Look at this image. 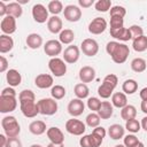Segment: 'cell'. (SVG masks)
Instances as JSON below:
<instances>
[{"instance_id":"obj_1","label":"cell","mask_w":147,"mask_h":147,"mask_svg":"<svg viewBox=\"0 0 147 147\" xmlns=\"http://www.w3.org/2000/svg\"><path fill=\"white\" fill-rule=\"evenodd\" d=\"M106 52L108 55H110L111 60L117 63L122 64L127 60V56L130 54V48L127 45L123 42H118L116 40L109 41L106 45Z\"/></svg>"},{"instance_id":"obj_2","label":"cell","mask_w":147,"mask_h":147,"mask_svg":"<svg viewBox=\"0 0 147 147\" xmlns=\"http://www.w3.org/2000/svg\"><path fill=\"white\" fill-rule=\"evenodd\" d=\"M1 126L3 129V133L8 138L18 137V134L21 133V126L15 116H11V115L5 116L1 119Z\"/></svg>"},{"instance_id":"obj_3","label":"cell","mask_w":147,"mask_h":147,"mask_svg":"<svg viewBox=\"0 0 147 147\" xmlns=\"http://www.w3.org/2000/svg\"><path fill=\"white\" fill-rule=\"evenodd\" d=\"M37 103H38L39 111H40L41 115L52 116V115H54V114L57 113L59 106H57V102L55 101V99H53V98H44V99H40L39 101H37Z\"/></svg>"},{"instance_id":"obj_4","label":"cell","mask_w":147,"mask_h":147,"mask_svg":"<svg viewBox=\"0 0 147 147\" xmlns=\"http://www.w3.org/2000/svg\"><path fill=\"white\" fill-rule=\"evenodd\" d=\"M65 130L72 136H83L86 131V124L82 121L72 117L65 122Z\"/></svg>"},{"instance_id":"obj_5","label":"cell","mask_w":147,"mask_h":147,"mask_svg":"<svg viewBox=\"0 0 147 147\" xmlns=\"http://www.w3.org/2000/svg\"><path fill=\"white\" fill-rule=\"evenodd\" d=\"M48 69L55 77H62L67 72V64L63 59L52 57L48 61Z\"/></svg>"},{"instance_id":"obj_6","label":"cell","mask_w":147,"mask_h":147,"mask_svg":"<svg viewBox=\"0 0 147 147\" xmlns=\"http://www.w3.org/2000/svg\"><path fill=\"white\" fill-rule=\"evenodd\" d=\"M80 51L83 52L84 55H86L88 57L95 56L99 52V44L93 38H86L80 44Z\"/></svg>"},{"instance_id":"obj_7","label":"cell","mask_w":147,"mask_h":147,"mask_svg":"<svg viewBox=\"0 0 147 147\" xmlns=\"http://www.w3.org/2000/svg\"><path fill=\"white\" fill-rule=\"evenodd\" d=\"M48 9L42 5V3H34L33 7H32V10H31V14H32V17L34 20V22L37 23H46L48 21Z\"/></svg>"},{"instance_id":"obj_8","label":"cell","mask_w":147,"mask_h":147,"mask_svg":"<svg viewBox=\"0 0 147 147\" xmlns=\"http://www.w3.org/2000/svg\"><path fill=\"white\" fill-rule=\"evenodd\" d=\"M62 51H63L62 44L55 39H51V40L46 41L44 45V52L46 53V55L51 56V59L57 57V55H60L62 53Z\"/></svg>"},{"instance_id":"obj_9","label":"cell","mask_w":147,"mask_h":147,"mask_svg":"<svg viewBox=\"0 0 147 147\" xmlns=\"http://www.w3.org/2000/svg\"><path fill=\"white\" fill-rule=\"evenodd\" d=\"M79 56H80V51L76 45H69L63 51V60L65 63L74 64L79 60Z\"/></svg>"},{"instance_id":"obj_10","label":"cell","mask_w":147,"mask_h":147,"mask_svg":"<svg viewBox=\"0 0 147 147\" xmlns=\"http://www.w3.org/2000/svg\"><path fill=\"white\" fill-rule=\"evenodd\" d=\"M20 108L22 114L28 117V118H33L36 117L38 114H40L39 111V107L38 103L36 101H25V102H21L20 103Z\"/></svg>"},{"instance_id":"obj_11","label":"cell","mask_w":147,"mask_h":147,"mask_svg":"<svg viewBox=\"0 0 147 147\" xmlns=\"http://www.w3.org/2000/svg\"><path fill=\"white\" fill-rule=\"evenodd\" d=\"M63 15L68 22L75 23L82 18V9L76 5H68L64 7Z\"/></svg>"},{"instance_id":"obj_12","label":"cell","mask_w":147,"mask_h":147,"mask_svg":"<svg viewBox=\"0 0 147 147\" xmlns=\"http://www.w3.org/2000/svg\"><path fill=\"white\" fill-rule=\"evenodd\" d=\"M17 107V100L16 96H5L0 95V113L2 114H9L14 111Z\"/></svg>"},{"instance_id":"obj_13","label":"cell","mask_w":147,"mask_h":147,"mask_svg":"<svg viewBox=\"0 0 147 147\" xmlns=\"http://www.w3.org/2000/svg\"><path fill=\"white\" fill-rule=\"evenodd\" d=\"M84 109H85V105H84V101L78 99V98H75V99H71L68 103V107H67V110L68 113L72 116V117H78L80 116L83 113H84Z\"/></svg>"},{"instance_id":"obj_14","label":"cell","mask_w":147,"mask_h":147,"mask_svg":"<svg viewBox=\"0 0 147 147\" xmlns=\"http://www.w3.org/2000/svg\"><path fill=\"white\" fill-rule=\"evenodd\" d=\"M107 29V21L103 17H95L88 24V32L92 34H101Z\"/></svg>"},{"instance_id":"obj_15","label":"cell","mask_w":147,"mask_h":147,"mask_svg":"<svg viewBox=\"0 0 147 147\" xmlns=\"http://www.w3.org/2000/svg\"><path fill=\"white\" fill-rule=\"evenodd\" d=\"M0 29L2 31L3 34H7V36H10L13 34L15 31H16V18L10 16V15H7L5 16L2 20H1V23H0Z\"/></svg>"},{"instance_id":"obj_16","label":"cell","mask_w":147,"mask_h":147,"mask_svg":"<svg viewBox=\"0 0 147 147\" xmlns=\"http://www.w3.org/2000/svg\"><path fill=\"white\" fill-rule=\"evenodd\" d=\"M46 134H47V138L49 139L51 142H53L55 145H63L64 134L61 131V129H59L57 126H52V127L47 129Z\"/></svg>"},{"instance_id":"obj_17","label":"cell","mask_w":147,"mask_h":147,"mask_svg":"<svg viewBox=\"0 0 147 147\" xmlns=\"http://www.w3.org/2000/svg\"><path fill=\"white\" fill-rule=\"evenodd\" d=\"M53 83H54L53 76H51L48 74H40L34 78V85L41 90L53 87Z\"/></svg>"},{"instance_id":"obj_18","label":"cell","mask_w":147,"mask_h":147,"mask_svg":"<svg viewBox=\"0 0 147 147\" xmlns=\"http://www.w3.org/2000/svg\"><path fill=\"white\" fill-rule=\"evenodd\" d=\"M91 134V139H92V145L93 147H100L106 134H107V131L103 126H96L93 129L92 133Z\"/></svg>"},{"instance_id":"obj_19","label":"cell","mask_w":147,"mask_h":147,"mask_svg":"<svg viewBox=\"0 0 147 147\" xmlns=\"http://www.w3.org/2000/svg\"><path fill=\"white\" fill-rule=\"evenodd\" d=\"M78 76H79V79L82 83H84V84L91 83L95 78V69L90 65H84L79 69Z\"/></svg>"},{"instance_id":"obj_20","label":"cell","mask_w":147,"mask_h":147,"mask_svg":"<svg viewBox=\"0 0 147 147\" xmlns=\"http://www.w3.org/2000/svg\"><path fill=\"white\" fill-rule=\"evenodd\" d=\"M62 26H63V23H62V20L59 16L52 15L47 21V29L51 33H54V34L59 33L60 34V32L63 30Z\"/></svg>"},{"instance_id":"obj_21","label":"cell","mask_w":147,"mask_h":147,"mask_svg":"<svg viewBox=\"0 0 147 147\" xmlns=\"http://www.w3.org/2000/svg\"><path fill=\"white\" fill-rule=\"evenodd\" d=\"M109 32L114 39H117L119 41H129L132 39L131 31L129 28H121V29H116V30H110Z\"/></svg>"},{"instance_id":"obj_22","label":"cell","mask_w":147,"mask_h":147,"mask_svg":"<svg viewBox=\"0 0 147 147\" xmlns=\"http://www.w3.org/2000/svg\"><path fill=\"white\" fill-rule=\"evenodd\" d=\"M25 42H26V46L31 49H38L40 46H42V37L39 34V33H36V32H32V33H29L26 39H25Z\"/></svg>"},{"instance_id":"obj_23","label":"cell","mask_w":147,"mask_h":147,"mask_svg":"<svg viewBox=\"0 0 147 147\" xmlns=\"http://www.w3.org/2000/svg\"><path fill=\"white\" fill-rule=\"evenodd\" d=\"M6 80H7V83H8L9 86L16 87V86H18L21 84L22 76H21V74H20L18 70H16V69H9L7 71V74H6Z\"/></svg>"},{"instance_id":"obj_24","label":"cell","mask_w":147,"mask_h":147,"mask_svg":"<svg viewBox=\"0 0 147 147\" xmlns=\"http://www.w3.org/2000/svg\"><path fill=\"white\" fill-rule=\"evenodd\" d=\"M101 119H109L114 113V106L109 101H102L99 110L96 111Z\"/></svg>"},{"instance_id":"obj_25","label":"cell","mask_w":147,"mask_h":147,"mask_svg":"<svg viewBox=\"0 0 147 147\" xmlns=\"http://www.w3.org/2000/svg\"><path fill=\"white\" fill-rule=\"evenodd\" d=\"M107 133H108V136H109L113 140H118V139L124 138L125 127H123L121 124H111V125L108 127Z\"/></svg>"},{"instance_id":"obj_26","label":"cell","mask_w":147,"mask_h":147,"mask_svg":"<svg viewBox=\"0 0 147 147\" xmlns=\"http://www.w3.org/2000/svg\"><path fill=\"white\" fill-rule=\"evenodd\" d=\"M29 131L34 134V136H41L42 133H45L47 131V127H46V123L44 121H32L30 124H29Z\"/></svg>"},{"instance_id":"obj_27","label":"cell","mask_w":147,"mask_h":147,"mask_svg":"<svg viewBox=\"0 0 147 147\" xmlns=\"http://www.w3.org/2000/svg\"><path fill=\"white\" fill-rule=\"evenodd\" d=\"M14 47V39L10 36L1 34L0 36V53L5 54L13 49Z\"/></svg>"},{"instance_id":"obj_28","label":"cell","mask_w":147,"mask_h":147,"mask_svg":"<svg viewBox=\"0 0 147 147\" xmlns=\"http://www.w3.org/2000/svg\"><path fill=\"white\" fill-rule=\"evenodd\" d=\"M111 105L116 108H124L127 103V98H126V94H124L123 92H116V93H113L111 95Z\"/></svg>"},{"instance_id":"obj_29","label":"cell","mask_w":147,"mask_h":147,"mask_svg":"<svg viewBox=\"0 0 147 147\" xmlns=\"http://www.w3.org/2000/svg\"><path fill=\"white\" fill-rule=\"evenodd\" d=\"M75 39V32L71 29H64L59 34V41L62 45H71Z\"/></svg>"},{"instance_id":"obj_30","label":"cell","mask_w":147,"mask_h":147,"mask_svg":"<svg viewBox=\"0 0 147 147\" xmlns=\"http://www.w3.org/2000/svg\"><path fill=\"white\" fill-rule=\"evenodd\" d=\"M74 93L76 95V98L83 100V99H86L88 98V94H90V88L86 84L84 83H78L75 85L74 87Z\"/></svg>"},{"instance_id":"obj_31","label":"cell","mask_w":147,"mask_h":147,"mask_svg":"<svg viewBox=\"0 0 147 147\" xmlns=\"http://www.w3.org/2000/svg\"><path fill=\"white\" fill-rule=\"evenodd\" d=\"M130 67H131L132 71H134L137 74H140V72H144L147 69V62L142 57H136L131 61Z\"/></svg>"},{"instance_id":"obj_32","label":"cell","mask_w":147,"mask_h":147,"mask_svg":"<svg viewBox=\"0 0 147 147\" xmlns=\"http://www.w3.org/2000/svg\"><path fill=\"white\" fill-rule=\"evenodd\" d=\"M136 116H137V108L133 105H126L124 108L121 109V117L125 122L136 118Z\"/></svg>"},{"instance_id":"obj_33","label":"cell","mask_w":147,"mask_h":147,"mask_svg":"<svg viewBox=\"0 0 147 147\" xmlns=\"http://www.w3.org/2000/svg\"><path fill=\"white\" fill-rule=\"evenodd\" d=\"M132 48L138 52V53H141V52H145L147 49V36H140L136 39L132 40Z\"/></svg>"},{"instance_id":"obj_34","label":"cell","mask_w":147,"mask_h":147,"mask_svg":"<svg viewBox=\"0 0 147 147\" xmlns=\"http://www.w3.org/2000/svg\"><path fill=\"white\" fill-rule=\"evenodd\" d=\"M22 14H23V9L18 2H9L7 5V15L18 18L22 16Z\"/></svg>"},{"instance_id":"obj_35","label":"cell","mask_w":147,"mask_h":147,"mask_svg":"<svg viewBox=\"0 0 147 147\" xmlns=\"http://www.w3.org/2000/svg\"><path fill=\"white\" fill-rule=\"evenodd\" d=\"M122 90L124 94H134L138 90V83L134 79H126L123 84H122Z\"/></svg>"},{"instance_id":"obj_36","label":"cell","mask_w":147,"mask_h":147,"mask_svg":"<svg viewBox=\"0 0 147 147\" xmlns=\"http://www.w3.org/2000/svg\"><path fill=\"white\" fill-rule=\"evenodd\" d=\"M47 9H48V11L52 15H55V16H57L60 13H62L64 10L62 2L59 1V0H52V1H49L48 5H47Z\"/></svg>"},{"instance_id":"obj_37","label":"cell","mask_w":147,"mask_h":147,"mask_svg":"<svg viewBox=\"0 0 147 147\" xmlns=\"http://www.w3.org/2000/svg\"><path fill=\"white\" fill-rule=\"evenodd\" d=\"M100 121H101V118H100V116L98 115V113H90L87 116H86V118H85V123H86V125L87 126H90V127H92V129H94V127H96V126H100Z\"/></svg>"},{"instance_id":"obj_38","label":"cell","mask_w":147,"mask_h":147,"mask_svg":"<svg viewBox=\"0 0 147 147\" xmlns=\"http://www.w3.org/2000/svg\"><path fill=\"white\" fill-rule=\"evenodd\" d=\"M67 94V91L64 88V86L62 85H54L52 88H51V95L53 99L55 100H61Z\"/></svg>"},{"instance_id":"obj_39","label":"cell","mask_w":147,"mask_h":147,"mask_svg":"<svg viewBox=\"0 0 147 147\" xmlns=\"http://www.w3.org/2000/svg\"><path fill=\"white\" fill-rule=\"evenodd\" d=\"M125 130H127L130 133H138L141 130V124L138 119L133 118V119H129L125 122Z\"/></svg>"},{"instance_id":"obj_40","label":"cell","mask_w":147,"mask_h":147,"mask_svg":"<svg viewBox=\"0 0 147 147\" xmlns=\"http://www.w3.org/2000/svg\"><path fill=\"white\" fill-rule=\"evenodd\" d=\"M113 92H114V88L110 87L109 85L105 84V83H102V84L98 87V94H99V96L102 98V99H108V98H110V96L113 95Z\"/></svg>"},{"instance_id":"obj_41","label":"cell","mask_w":147,"mask_h":147,"mask_svg":"<svg viewBox=\"0 0 147 147\" xmlns=\"http://www.w3.org/2000/svg\"><path fill=\"white\" fill-rule=\"evenodd\" d=\"M111 7L113 6L110 0H98L94 3V8L96 9V11H100V13H107L108 10H110Z\"/></svg>"},{"instance_id":"obj_42","label":"cell","mask_w":147,"mask_h":147,"mask_svg":"<svg viewBox=\"0 0 147 147\" xmlns=\"http://www.w3.org/2000/svg\"><path fill=\"white\" fill-rule=\"evenodd\" d=\"M18 101L25 102V101H36V95L31 90H23L18 93Z\"/></svg>"},{"instance_id":"obj_43","label":"cell","mask_w":147,"mask_h":147,"mask_svg":"<svg viewBox=\"0 0 147 147\" xmlns=\"http://www.w3.org/2000/svg\"><path fill=\"white\" fill-rule=\"evenodd\" d=\"M139 142H140V140H139L133 133L126 134V136H124V138H123V145H124L125 147H136Z\"/></svg>"},{"instance_id":"obj_44","label":"cell","mask_w":147,"mask_h":147,"mask_svg":"<svg viewBox=\"0 0 147 147\" xmlns=\"http://www.w3.org/2000/svg\"><path fill=\"white\" fill-rule=\"evenodd\" d=\"M101 102H102V101H100L99 98H96V96H91V98L87 99V108H88L90 110H92L93 113H96V111L99 110L100 106H101Z\"/></svg>"},{"instance_id":"obj_45","label":"cell","mask_w":147,"mask_h":147,"mask_svg":"<svg viewBox=\"0 0 147 147\" xmlns=\"http://www.w3.org/2000/svg\"><path fill=\"white\" fill-rule=\"evenodd\" d=\"M124 28V18L119 16H110V30Z\"/></svg>"},{"instance_id":"obj_46","label":"cell","mask_w":147,"mask_h":147,"mask_svg":"<svg viewBox=\"0 0 147 147\" xmlns=\"http://www.w3.org/2000/svg\"><path fill=\"white\" fill-rule=\"evenodd\" d=\"M109 11H110V16H119V17L124 18V16L126 15V9L123 6H119V5L113 6Z\"/></svg>"},{"instance_id":"obj_47","label":"cell","mask_w":147,"mask_h":147,"mask_svg":"<svg viewBox=\"0 0 147 147\" xmlns=\"http://www.w3.org/2000/svg\"><path fill=\"white\" fill-rule=\"evenodd\" d=\"M102 83L109 85L110 87H113V88L115 90V87L117 86V83H118V78H117L116 75H114V74H109V75H107V76L103 78Z\"/></svg>"},{"instance_id":"obj_48","label":"cell","mask_w":147,"mask_h":147,"mask_svg":"<svg viewBox=\"0 0 147 147\" xmlns=\"http://www.w3.org/2000/svg\"><path fill=\"white\" fill-rule=\"evenodd\" d=\"M130 31H131V36H132V40L140 37V36H144V29L140 26V25H137V24H133L131 25L130 28Z\"/></svg>"},{"instance_id":"obj_49","label":"cell","mask_w":147,"mask_h":147,"mask_svg":"<svg viewBox=\"0 0 147 147\" xmlns=\"http://www.w3.org/2000/svg\"><path fill=\"white\" fill-rule=\"evenodd\" d=\"M79 145L80 147H93L92 145V139L91 134H85L79 139Z\"/></svg>"},{"instance_id":"obj_50","label":"cell","mask_w":147,"mask_h":147,"mask_svg":"<svg viewBox=\"0 0 147 147\" xmlns=\"http://www.w3.org/2000/svg\"><path fill=\"white\" fill-rule=\"evenodd\" d=\"M5 147H23V145H22V141L20 140V138L15 137V138H8Z\"/></svg>"},{"instance_id":"obj_51","label":"cell","mask_w":147,"mask_h":147,"mask_svg":"<svg viewBox=\"0 0 147 147\" xmlns=\"http://www.w3.org/2000/svg\"><path fill=\"white\" fill-rule=\"evenodd\" d=\"M0 95H5V96H16V91L14 90V87L11 86H8V87H5L1 92Z\"/></svg>"},{"instance_id":"obj_52","label":"cell","mask_w":147,"mask_h":147,"mask_svg":"<svg viewBox=\"0 0 147 147\" xmlns=\"http://www.w3.org/2000/svg\"><path fill=\"white\" fill-rule=\"evenodd\" d=\"M8 60L1 55L0 56V72H5V71H8Z\"/></svg>"},{"instance_id":"obj_53","label":"cell","mask_w":147,"mask_h":147,"mask_svg":"<svg viewBox=\"0 0 147 147\" xmlns=\"http://www.w3.org/2000/svg\"><path fill=\"white\" fill-rule=\"evenodd\" d=\"M94 3H95L94 0H78L79 7H83V8H90V7L93 6Z\"/></svg>"},{"instance_id":"obj_54","label":"cell","mask_w":147,"mask_h":147,"mask_svg":"<svg viewBox=\"0 0 147 147\" xmlns=\"http://www.w3.org/2000/svg\"><path fill=\"white\" fill-rule=\"evenodd\" d=\"M0 16L2 18L7 16V5L3 1H0Z\"/></svg>"},{"instance_id":"obj_55","label":"cell","mask_w":147,"mask_h":147,"mask_svg":"<svg viewBox=\"0 0 147 147\" xmlns=\"http://www.w3.org/2000/svg\"><path fill=\"white\" fill-rule=\"evenodd\" d=\"M139 96H140L141 100L147 101V87H144V88L140 90V92H139Z\"/></svg>"},{"instance_id":"obj_56","label":"cell","mask_w":147,"mask_h":147,"mask_svg":"<svg viewBox=\"0 0 147 147\" xmlns=\"http://www.w3.org/2000/svg\"><path fill=\"white\" fill-rule=\"evenodd\" d=\"M7 140H8V137L5 133L0 134V147H5L6 144H7Z\"/></svg>"},{"instance_id":"obj_57","label":"cell","mask_w":147,"mask_h":147,"mask_svg":"<svg viewBox=\"0 0 147 147\" xmlns=\"http://www.w3.org/2000/svg\"><path fill=\"white\" fill-rule=\"evenodd\" d=\"M140 109L144 114H147V101L145 100H141V103H140Z\"/></svg>"},{"instance_id":"obj_58","label":"cell","mask_w":147,"mask_h":147,"mask_svg":"<svg viewBox=\"0 0 147 147\" xmlns=\"http://www.w3.org/2000/svg\"><path fill=\"white\" fill-rule=\"evenodd\" d=\"M140 124H141V129H144V130L147 132V116H145V117L141 119Z\"/></svg>"},{"instance_id":"obj_59","label":"cell","mask_w":147,"mask_h":147,"mask_svg":"<svg viewBox=\"0 0 147 147\" xmlns=\"http://www.w3.org/2000/svg\"><path fill=\"white\" fill-rule=\"evenodd\" d=\"M47 147H64L63 145H55V144H53V142H49L48 145H47Z\"/></svg>"},{"instance_id":"obj_60","label":"cell","mask_w":147,"mask_h":147,"mask_svg":"<svg viewBox=\"0 0 147 147\" xmlns=\"http://www.w3.org/2000/svg\"><path fill=\"white\" fill-rule=\"evenodd\" d=\"M17 2H18V3L21 5V6H22L23 3H28V2H29V0H18Z\"/></svg>"},{"instance_id":"obj_61","label":"cell","mask_w":147,"mask_h":147,"mask_svg":"<svg viewBox=\"0 0 147 147\" xmlns=\"http://www.w3.org/2000/svg\"><path fill=\"white\" fill-rule=\"evenodd\" d=\"M30 147H42L41 145H39V144H32Z\"/></svg>"},{"instance_id":"obj_62","label":"cell","mask_w":147,"mask_h":147,"mask_svg":"<svg viewBox=\"0 0 147 147\" xmlns=\"http://www.w3.org/2000/svg\"><path fill=\"white\" fill-rule=\"evenodd\" d=\"M136 147H145V145H144V142H141V141H140Z\"/></svg>"},{"instance_id":"obj_63","label":"cell","mask_w":147,"mask_h":147,"mask_svg":"<svg viewBox=\"0 0 147 147\" xmlns=\"http://www.w3.org/2000/svg\"><path fill=\"white\" fill-rule=\"evenodd\" d=\"M114 147H125V146H124V145H121V144H119V145H115Z\"/></svg>"}]
</instances>
